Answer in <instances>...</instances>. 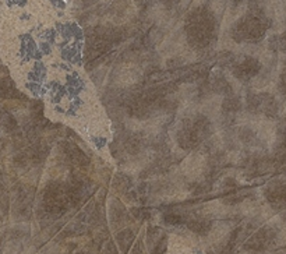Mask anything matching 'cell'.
Here are the masks:
<instances>
[{"label": "cell", "instance_id": "12", "mask_svg": "<svg viewBox=\"0 0 286 254\" xmlns=\"http://www.w3.org/2000/svg\"><path fill=\"white\" fill-rule=\"evenodd\" d=\"M131 254H143V253H141V244H140V243H138L136 247L133 248V251H131Z\"/></svg>", "mask_w": 286, "mask_h": 254}, {"label": "cell", "instance_id": "3", "mask_svg": "<svg viewBox=\"0 0 286 254\" xmlns=\"http://www.w3.org/2000/svg\"><path fill=\"white\" fill-rule=\"evenodd\" d=\"M0 98H18V92L9 79H0Z\"/></svg>", "mask_w": 286, "mask_h": 254}, {"label": "cell", "instance_id": "1", "mask_svg": "<svg viewBox=\"0 0 286 254\" xmlns=\"http://www.w3.org/2000/svg\"><path fill=\"white\" fill-rule=\"evenodd\" d=\"M261 70V65L260 61L253 59V57H245V60L238 63L233 67V74L242 81H247L251 77H254L257 73Z\"/></svg>", "mask_w": 286, "mask_h": 254}, {"label": "cell", "instance_id": "11", "mask_svg": "<svg viewBox=\"0 0 286 254\" xmlns=\"http://www.w3.org/2000/svg\"><path fill=\"white\" fill-rule=\"evenodd\" d=\"M103 254H118V250L115 247V244L112 242H109L106 244V247H105V251Z\"/></svg>", "mask_w": 286, "mask_h": 254}, {"label": "cell", "instance_id": "5", "mask_svg": "<svg viewBox=\"0 0 286 254\" xmlns=\"http://www.w3.org/2000/svg\"><path fill=\"white\" fill-rule=\"evenodd\" d=\"M189 228H190L193 232H196L198 235H207L208 233L209 228H211V224L207 222V221H190L189 222Z\"/></svg>", "mask_w": 286, "mask_h": 254}, {"label": "cell", "instance_id": "9", "mask_svg": "<svg viewBox=\"0 0 286 254\" xmlns=\"http://www.w3.org/2000/svg\"><path fill=\"white\" fill-rule=\"evenodd\" d=\"M279 90H280V92L286 94V60H285V67H283V72H282V74H280Z\"/></svg>", "mask_w": 286, "mask_h": 254}, {"label": "cell", "instance_id": "10", "mask_svg": "<svg viewBox=\"0 0 286 254\" xmlns=\"http://www.w3.org/2000/svg\"><path fill=\"white\" fill-rule=\"evenodd\" d=\"M165 248H166V239L163 237L161 242L156 244L155 247V251L152 254H163V251H165Z\"/></svg>", "mask_w": 286, "mask_h": 254}, {"label": "cell", "instance_id": "4", "mask_svg": "<svg viewBox=\"0 0 286 254\" xmlns=\"http://www.w3.org/2000/svg\"><path fill=\"white\" fill-rule=\"evenodd\" d=\"M133 239H134V233L130 229L123 230L118 235V242H119V246L123 253H127V250L130 248L131 243H133Z\"/></svg>", "mask_w": 286, "mask_h": 254}, {"label": "cell", "instance_id": "13", "mask_svg": "<svg viewBox=\"0 0 286 254\" xmlns=\"http://www.w3.org/2000/svg\"><path fill=\"white\" fill-rule=\"evenodd\" d=\"M77 254H87V253H77Z\"/></svg>", "mask_w": 286, "mask_h": 254}, {"label": "cell", "instance_id": "6", "mask_svg": "<svg viewBox=\"0 0 286 254\" xmlns=\"http://www.w3.org/2000/svg\"><path fill=\"white\" fill-rule=\"evenodd\" d=\"M269 48L272 49V50L286 52V34L272 36V38L269 39Z\"/></svg>", "mask_w": 286, "mask_h": 254}, {"label": "cell", "instance_id": "8", "mask_svg": "<svg viewBox=\"0 0 286 254\" xmlns=\"http://www.w3.org/2000/svg\"><path fill=\"white\" fill-rule=\"evenodd\" d=\"M163 221L166 222V224H170V225H179L182 224L185 219L180 217V215H178V214H167V215H165L163 217Z\"/></svg>", "mask_w": 286, "mask_h": 254}, {"label": "cell", "instance_id": "7", "mask_svg": "<svg viewBox=\"0 0 286 254\" xmlns=\"http://www.w3.org/2000/svg\"><path fill=\"white\" fill-rule=\"evenodd\" d=\"M223 109L226 112H236L240 109V101L239 98L233 97V95H229V97L223 101Z\"/></svg>", "mask_w": 286, "mask_h": 254}, {"label": "cell", "instance_id": "2", "mask_svg": "<svg viewBox=\"0 0 286 254\" xmlns=\"http://www.w3.org/2000/svg\"><path fill=\"white\" fill-rule=\"evenodd\" d=\"M272 239V233L269 229H261L260 232H257L256 235L251 237L249 242L246 243V250L249 251H261L267 247V244L271 242Z\"/></svg>", "mask_w": 286, "mask_h": 254}]
</instances>
